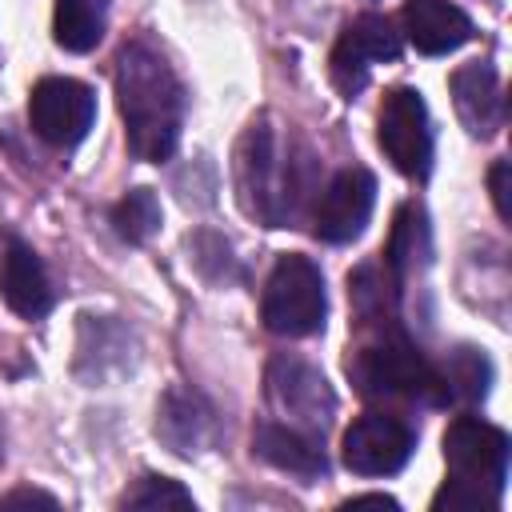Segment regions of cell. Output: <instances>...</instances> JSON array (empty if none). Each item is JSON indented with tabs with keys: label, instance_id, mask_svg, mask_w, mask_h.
Here are the masks:
<instances>
[{
	"label": "cell",
	"instance_id": "1",
	"mask_svg": "<svg viewBox=\"0 0 512 512\" xmlns=\"http://www.w3.org/2000/svg\"><path fill=\"white\" fill-rule=\"evenodd\" d=\"M116 100L128 132V148L140 160H168L184 128V84L172 64L144 40L124 44L116 56Z\"/></svg>",
	"mask_w": 512,
	"mask_h": 512
},
{
	"label": "cell",
	"instance_id": "2",
	"mask_svg": "<svg viewBox=\"0 0 512 512\" xmlns=\"http://www.w3.org/2000/svg\"><path fill=\"white\" fill-rule=\"evenodd\" d=\"M308 152L300 144H284L264 120L252 124L240 140L236 156V180H240V200L252 216H260L272 228H284L296 220V208L308 188Z\"/></svg>",
	"mask_w": 512,
	"mask_h": 512
},
{
	"label": "cell",
	"instance_id": "3",
	"mask_svg": "<svg viewBox=\"0 0 512 512\" xmlns=\"http://www.w3.org/2000/svg\"><path fill=\"white\" fill-rule=\"evenodd\" d=\"M324 312H328V296H324L320 268L300 252L280 256L276 268L268 272L264 300H260L264 328L276 336H288V340L312 336L324 328Z\"/></svg>",
	"mask_w": 512,
	"mask_h": 512
},
{
	"label": "cell",
	"instance_id": "4",
	"mask_svg": "<svg viewBox=\"0 0 512 512\" xmlns=\"http://www.w3.org/2000/svg\"><path fill=\"white\" fill-rule=\"evenodd\" d=\"M348 376L364 396H388V400H448L440 372L408 344V340H380L360 348L348 360Z\"/></svg>",
	"mask_w": 512,
	"mask_h": 512
},
{
	"label": "cell",
	"instance_id": "5",
	"mask_svg": "<svg viewBox=\"0 0 512 512\" xmlns=\"http://www.w3.org/2000/svg\"><path fill=\"white\" fill-rule=\"evenodd\" d=\"M444 460L452 468V484L500 500L508 480V436L496 424L480 416H456L444 432Z\"/></svg>",
	"mask_w": 512,
	"mask_h": 512
},
{
	"label": "cell",
	"instance_id": "6",
	"mask_svg": "<svg viewBox=\"0 0 512 512\" xmlns=\"http://www.w3.org/2000/svg\"><path fill=\"white\" fill-rule=\"evenodd\" d=\"M268 404L276 408V416H284V424L312 436L324 432L336 416V392L328 388L320 368L296 356H276L268 364Z\"/></svg>",
	"mask_w": 512,
	"mask_h": 512
},
{
	"label": "cell",
	"instance_id": "7",
	"mask_svg": "<svg viewBox=\"0 0 512 512\" xmlns=\"http://www.w3.org/2000/svg\"><path fill=\"white\" fill-rule=\"evenodd\" d=\"M28 120L40 140L56 148H72L88 136L96 120V96L88 84L68 76H44L28 96Z\"/></svg>",
	"mask_w": 512,
	"mask_h": 512
},
{
	"label": "cell",
	"instance_id": "8",
	"mask_svg": "<svg viewBox=\"0 0 512 512\" xmlns=\"http://www.w3.org/2000/svg\"><path fill=\"white\" fill-rule=\"evenodd\" d=\"M380 148L412 180H424L432 168V128L428 108L416 88H392L380 108Z\"/></svg>",
	"mask_w": 512,
	"mask_h": 512
},
{
	"label": "cell",
	"instance_id": "9",
	"mask_svg": "<svg viewBox=\"0 0 512 512\" xmlns=\"http://www.w3.org/2000/svg\"><path fill=\"white\" fill-rule=\"evenodd\" d=\"M372 208H376V176L368 168H340L312 212V232L328 244H348L364 232Z\"/></svg>",
	"mask_w": 512,
	"mask_h": 512
},
{
	"label": "cell",
	"instance_id": "10",
	"mask_svg": "<svg viewBox=\"0 0 512 512\" xmlns=\"http://www.w3.org/2000/svg\"><path fill=\"white\" fill-rule=\"evenodd\" d=\"M412 428L400 424L396 416H380L368 412L360 420H352V428L344 432V468L356 476H392L408 464L412 456Z\"/></svg>",
	"mask_w": 512,
	"mask_h": 512
},
{
	"label": "cell",
	"instance_id": "11",
	"mask_svg": "<svg viewBox=\"0 0 512 512\" xmlns=\"http://www.w3.org/2000/svg\"><path fill=\"white\" fill-rule=\"evenodd\" d=\"M396 56H400V32L392 28V20L376 16V12H364L344 28V36H340V44L332 52V76L352 96L368 80L372 64L396 60Z\"/></svg>",
	"mask_w": 512,
	"mask_h": 512
},
{
	"label": "cell",
	"instance_id": "12",
	"mask_svg": "<svg viewBox=\"0 0 512 512\" xmlns=\"http://www.w3.org/2000/svg\"><path fill=\"white\" fill-rule=\"evenodd\" d=\"M0 296L24 320H36L52 308L48 272L16 232H0Z\"/></svg>",
	"mask_w": 512,
	"mask_h": 512
},
{
	"label": "cell",
	"instance_id": "13",
	"mask_svg": "<svg viewBox=\"0 0 512 512\" xmlns=\"http://www.w3.org/2000/svg\"><path fill=\"white\" fill-rule=\"evenodd\" d=\"M452 104H456L460 124L480 140H488L504 128V92H500V76L488 60H472L452 72Z\"/></svg>",
	"mask_w": 512,
	"mask_h": 512
},
{
	"label": "cell",
	"instance_id": "14",
	"mask_svg": "<svg viewBox=\"0 0 512 512\" xmlns=\"http://www.w3.org/2000/svg\"><path fill=\"white\" fill-rule=\"evenodd\" d=\"M156 436L176 456H196L216 440V412L204 396L172 388L156 408Z\"/></svg>",
	"mask_w": 512,
	"mask_h": 512
},
{
	"label": "cell",
	"instance_id": "15",
	"mask_svg": "<svg viewBox=\"0 0 512 512\" xmlns=\"http://www.w3.org/2000/svg\"><path fill=\"white\" fill-rule=\"evenodd\" d=\"M252 448L260 460H268L272 468L280 472H292V476H304V480H316L328 472V460H324V448L312 432L304 428H292L284 420H264L256 424L252 432Z\"/></svg>",
	"mask_w": 512,
	"mask_h": 512
},
{
	"label": "cell",
	"instance_id": "16",
	"mask_svg": "<svg viewBox=\"0 0 512 512\" xmlns=\"http://www.w3.org/2000/svg\"><path fill=\"white\" fill-rule=\"evenodd\" d=\"M404 32L424 56L456 52L472 36V20L452 0H408L404 4Z\"/></svg>",
	"mask_w": 512,
	"mask_h": 512
},
{
	"label": "cell",
	"instance_id": "17",
	"mask_svg": "<svg viewBox=\"0 0 512 512\" xmlns=\"http://www.w3.org/2000/svg\"><path fill=\"white\" fill-rule=\"evenodd\" d=\"M128 360H132V336H128V328H120L112 320L84 316L76 372L88 376V380H108L112 372H124Z\"/></svg>",
	"mask_w": 512,
	"mask_h": 512
},
{
	"label": "cell",
	"instance_id": "18",
	"mask_svg": "<svg viewBox=\"0 0 512 512\" xmlns=\"http://www.w3.org/2000/svg\"><path fill=\"white\" fill-rule=\"evenodd\" d=\"M108 20V0H56V44L68 52H92L104 36Z\"/></svg>",
	"mask_w": 512,
	"mask_h": 512
},
{
	"label": "cell",
	"instance_id": "19",
	"mask_svg": "<svg viewBox=\"0 0 512 512\" xmlns=\"http://www.w3.org/2000/svg\"><path fill=\"white\" fill-rule=\"evenodd\" d=\"M416 256L420 260L428 256V224H424V212L416 204H408V208H400L396 232H392V244H388V268H392L396 284L416 268Z\"/></svg>",
	"mask_w": 512,
	"mask_h": 512
},
{
	"label": "cell",
	"instance_id": "20",
	"mask_svg": "<svg viewBox=\"0 0 512 512\" xmlns=\"http://www.w3.org/2000/svg\"><path fill=\"white\" fill-rule=\"evenodd\" d=\"M112 228L128 244H144L160 232V200L152 188H132L116 208H112Z\"/></svg>",
	"mask_w": 512,
	"mask_h": 512
},
{
	"label": "cell",
	"instance_id": "21",
	"mask_svg": "<svg viewBox=\"0 0 512 512\" xmlns=\"http://www.w3.org/2000/svg\"><path fill=\"white\" fill-rule=\"evenodd\" d=\"M444 380V392L448 396H460V400H484L488 392V380H492V364L476 352V348H456L448 368L440 372Z\"/></svg>",
	"mask_w": 512,
	"mask_h": 512
},
{
	"label": "cell",
	"instance_id": "22",
	"mask_svg": "<svg viewBox=\"0 0 512 512\" xmlns=\"http://www.w3.org/2000/svg\"><path fill=\"white\" fill-rule=\"evenodd\" d=\"M124 508H196L192 492L180 480L168 476H140L128 492H124Z\"/></svg>",
	"mask_w": 512,
	"mask_h": 512
},
{
	"label": "cell",
	"instance_id": "23",
	"mask_svg": "<svg viewBox=\"0 0 512 512\" xmlns=\"http://www.w3.org/2000/svg\"><path fill=\"white\" fill-rule=\"evenodd\" d=\"M508 176H512V168H508V160H496L492 164V172H488V184H492V200H496V212H500V220H512V200H508Z\"/></svg>",
	"mask_w": 512,
	"mask_h": 512
},
{
	"label": "cell",
	"instance_id": "24",
	"mask_svg": "<svg viewBox=\"0 0 512 512\" xmlns=\"http://www.w3.org/2000/svg\"><path fill=\"white\" fill-rule=\"evenodd\" d=\"M0 508H48L52 512V508H60V500L40 488H12L8 496H0Z\"/></svg>",
	"mask_w": 512,
	"mask_h": 512
},
{
	"label": "cell",
	"instance_id": "25",
	"mask_svg": "<svg viewBox=\"0 0 512 512\" xmlns=\"http://www.w3.org/2000/svg\"><path fill=\"white\" fill-rule=\"evenodd\" d=\"M344 508L352 512V508H384V512H396L400 504L392 500V496H380V492H372V496H352V500H344Z\"/></svg>",
	"mask_w": 512,
	"mask_h": 512
},
{
	"label": "cell",
	"instance_id": "26",
	"mask_svg": "<svg viewBox=\"0 0 512 512\" xmlns=\"http://www.w3.org/2000/svg\"><path fill=\"white\" fill-rule=\"evenodd\" d=\"M0 460H4V432H0Z\"/></svg>",
	"mask_w": 512,
	"mask_h": 512
}]
</instances>
